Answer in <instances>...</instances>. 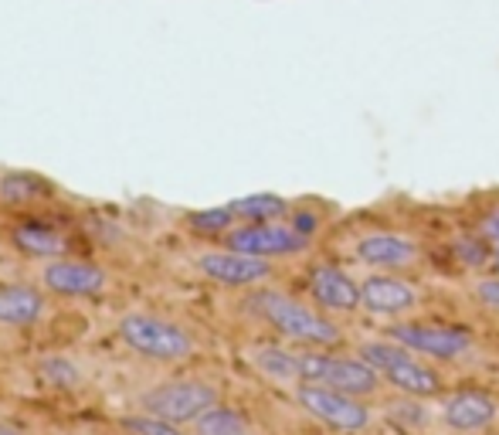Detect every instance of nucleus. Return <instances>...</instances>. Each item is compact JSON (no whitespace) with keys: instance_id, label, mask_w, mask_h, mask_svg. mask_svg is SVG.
I'll use <instances>...</instances> for the list:
<instances>
[{"instance_id":"nucleus-21","label":"nucleus","mask_w":499,"mask_h":435,"mask_svg":"<svg viewBox=\"0 0 499 435\" xmlns=\"http://www.w3.org/2000/svg\"><path fill=\"white\" fill-rule=\"evenodd\" d=\"M123 429L129 435H184L174 421L156 419V415H150V411H143V415H126Z\"/></svg>"},{"instance_id":"nucleus-3","label":"nucleus","mask_w":499,"mask_h":435,"mask_svg":"<svg viewBox=\"0 0 499 435\" xmlns=\"http://www.w3.org/2000/svg\"><path fill=\"white\" fill-rule=\"evenodd\" d=\"M361 357L374 367L381 378H388V384L401 388L408 394H435L438 374L425 367L421 361H415V354L401 347V344H388V340H374V344H363Z\"/></svg>"},{"instance_id":"nucleus-24","label":"nucleus","mask_w":499,"mask_h":435,"mask_svg":"<svg viewBox=\"0 0 499 435\" xmlns=\"http://www.w3.org/2000/svg\"><path fill=\"white\" fill-rule=\"evenodd\" d=\"M489 241H493V259H496V269H499V235L496 239H489Z\"/></svg>"},{"instance_id":"nucleus-5","label":"nucleus","mask_w":499,"mask_h":435,"mask_svg":"<svg viewBox=\"0 0 499 435\" xmlns=\"http://www.w3.org/2000/svg\"><path fill=\"white\" fill-rule=\"evenodd\" d=\"M139 405L156 419L184 425V421H197L218 405V388L208 381H166V384L143 394Z\"/></svg>"},{"instance_id":"nucleus-15","label":"nucleus","mask_w":499,"mask_h":435,"mask_svg":"<svg viewBox=\"0 0 499 435\" xmlns=\"http://www.w3.org/2000/svg\"><path fill=\"white\" fill-rule=\"evenodd\" d=\"M493 419H496V402L479 392H462L456 398H448V405H445V421L452 429H462V432L485 429Z\"/></svg>"},{"instance_id":"nucleus-2","label":"nucleus","mask_w":499,"mask_h":435,"mask_svg":"<svg viewBox=\"0 0 499 435\" xmlns=\"http://www.w3.org/2000/svg\"><path fill=\"white\" fill-rule=\"evenodd\" d=\"M119 337L150 361H184L194 354V340L184 326L153 313H126L119 320Z\"/></svg>"},{"instance_id":"nucleus-6","label":"nucleus","mask_w":499,"mask_h":435,"mask_svg":"<svg viewBox=\"0 0 499 435\" xmlns=\"http://www.w3.org/2000/svg\"><path fill=\"white\" fill-rule=\"evenodd\" d=\"M306 241L292 225H278V222H255V225H238L224 235V245L231 252H245L255 259H286V255H299Z\"/></svg>"},{"instance_id":"nucleus-1","label":"nucleus","mask_w":499,"mask_h":435,"mask_svg":"<svg viewBox=\"0 0 499 435\" xmlns=\"http://www.w3.org/2000/svg\"><path fill=\"white\" fill-rule=\"evenodd\" d=\"M255 307H259V313L276 326L282 337L299 340V344H313V347H330V344L340 340V330L326 317H319L316 309H309L306 303L292 299V296L262 293L255 296Z\"/></svg>"},{"instance_id":"nucleus-11","label":"nucleus","mask_w":499,"mask_h":435,"mask_svg":"<svg viewBox=\"0 0 499 435\" xmlns=\"http://www.w3.org/2000/svg\"><path fill=\"white\" fill-rule=\"evenodd\" d=\"M309 293H313V299H316L319 307L340 309V313H350V309L361 307V286L336 266L313 269L309 272Z\"/></svg>"},{"instance_id":"nucleus-19","label":"nucleus","mask_w":499,"mask_h":435,"mask_svg":"<svg viewBox=\"0 0 499 435\" xmlns=\"http://www.w3.org/2000/svg\"><path fill=\"white\" fill-rule=\"evenodd\" d=\"M197 435H249V425L238 411L214 405L208 415L197 419Z\"/></svg>"},{"instance_id":"nucleus-14","label":"nucleus","mask_w":499,"mask_h":435,"mask_svg":"<svg viewBox=\"0 0 499 435\" xmlns=\"http://www.w3.org/2000/svg\"><path fill=\"white\" fill-rule=\"evenodd\" d=\"M44 313V296L28 282H0V323L31 326Z\"/></svg>"},{"instance_id":"nucleus-12","label":"nucleus","mask_w":499,"mask_h":435,"mask_svg":"<svg viewBox=\"0 0 499 435\" xmlns=\"http://www.w3.org/2000/svg\"><path fill=\"white\" fill-rule=\"evenodd\" d=\"M418 303L415 286L394 279V276H371L361 286V307L377 313V317H398Z\"/></svg>"},{"instance_id":"nucleus-17","label":"nucleus","mask_w":499,"mask_h":435,"mask_svg":"<svg viewBox=\"0 0 499 435\" xmlns=\"http://www.w3.org/2000/svg\"><path fill=\"white\" fill-rule=\"evenodd\" d=\"M17 249H24L31 255H42V259H65V239L44 225H24L14 232Z\"/></svg>"},{"instance_id":"nucleus-13","label":"nucleus","mask_w":499,"mask_h":435,"mask_svg":"<svg viewBox=\"0 0 499 435\" xmlns=\"http://www.w3.org/2000/svg\"><path fill=\"white\" fill-rule=\"evenodd\" d=\"M357 259L367 262V266L377 269H401L408 262H415L418 249L401 235H391V232H374V235H363L357 241Z\"/></svg>"},{"instance_id":"nucleus-10","label":"nucleus","mask_w":499,"mask_h":435,"mask_svg":"<svg viewBox=\"0 0 499 435\" xmlns=\"http://www.w3.org/2000/svg\"><path fill=\"white\" fill-rule=\"evenodd\" d=\"M197 269L208 276V279L221 282V286H259L272 276V262L268 259H255L245 252H204L197 259Z\"/></svg>"},{"instance_id":"nucleus-8","label":"nucleus","mask_w":499,"mask_h":435,"mask_svg":"<svg viewBox=\"0 0 499 435\" xmlns=\"http://www.w3.org/2000/svg\"><path fill=\"white\" fill-rule=\"evenodd\" d=\"M391 340L415 354H428L438 361H452L469 351L472 337L462 326H442V323H398L391 326Z\"/></svg>"},{"instance_id":"nucleus-22","label":"nucleus","mask_w":499,"mask_h":435,"mask_svg":"<svg viewBox=\"0 0 499 435\" xmlns=\"http://www.w3.org/2000/svg\"><path fill=\"white\" fill-rule=\"evenodd\" d=\"M475 296L483 299V307L496 309L499 313V279H483L475 286Z\"/></svg>"},{"instance_id":"nucleus-9","label":"nucleus","mask_w":499,"mask_h":435,"mask_svg":"<svg viewBox=\"0 0 499 435\" xmlns=\"http://www.w3.org/2000/svg\"><path fill=\"white\" fill-rule=\"evenodd\" d=\"M42 282L48 293L58 296H99L109 286V272L85 259H48L42 269Z\"/></svg>"},{"instance_id":"nucleus-4","label":"nucleus","mask_w":499,"mask_h":435,"mask_svg":"<svg viewBox=\"0 0 499 435\" xmlns=\"http://www.w3.org/2000/svg\"><path fill=\"white\" fill-rule=\"evenodd\" d=\"M299 381L357 398V394L374 392L381 374L363 357L353 361V357H333V354H299Z\"/></svg>"},{"instance_id":"nucleus-7","label":"nucleus","mask_w":499,"mask_h":435,"mask_svg":"<svg viewBox=\"0 0 499 435\" xmlns=\"http://www.w3.org/2000/svg\"><path fill=\"white\" fill-rule=\"evenodd\" d=\"M296 398L313 419H319L323 425L336 429V432H361L363 425L371 421V411L353 394L333 392V388H323V384H303L296 392Z\"/></svg>"},{"instance_id":"nucleus-18","label":"nucleus","mask_w":499,"mask_h":435,"mask_svg":"<svg viewBox=\"0 0 499 435\" xmlns=\"http://www.w3.org/2000/svg\"><path fill=\"white\" fill-rule=\"evenodd\" d=\"M228 208L235 211V218H245V225H255V222H276V218H282L289 204L278 194H249L231 201Z\"/></svg>"},{"instance_id":"nucleus-20","label":"nucleus","mask_w":499,"mask_h":435,"mask_svg":"<svg viewBox=\"0 0 499 435\" xmlns=\"http://www.w3.org/2000/svg\"><path fill=\"white\" fill-rule=\"evenodd\" d=\"M235 211L228 208H211V211H194V214H187V225L201 232V235H228L231 225H235Z\"/></svg>"},{"instance_id":"nucleus-16","label":"nucleus","mask_w":499,"mask_h":435,"mask_svg":"<svg viewBox=\"0 0 499 435\" xmlns=\"http://www.w3.org/2000/svg\"><path fill=\"white\" fill-rule=\"evenodd\" d=\"M251 364L262 371L265 378L272 381H299V354L292 351H282V347H255L251 351Z\"/></svg>"},{"instance_id":"nucleus-23","label":"nucleus","mask_w":499,"mask_h":435,"mask_svg":"<svg viewBox=\"0 0 499 435\" xmlns=\"http://www.w3.org/2000/svg\"><path fill=\"white\" fill-rule=\"evenodd\" d=\"M292 228H296V232H299V235H303V239H313V232H316V214H313V211H296V214H292V222H289Z\"/></svg>"},{"instance_id":"nucleus-25","label":"nucleus","mask_w":499,"mask_h":435,"mask_svg":"<svg viewBox=\"0 0 499 435\" xmlns=\"http://www.w3.org/2000/svg\"><path fill=\"white\" fill-rule=\"evenodd\" d=\"M0 435H21L17 429H11V425H0Z\"/></svg>"}]
</instances>
